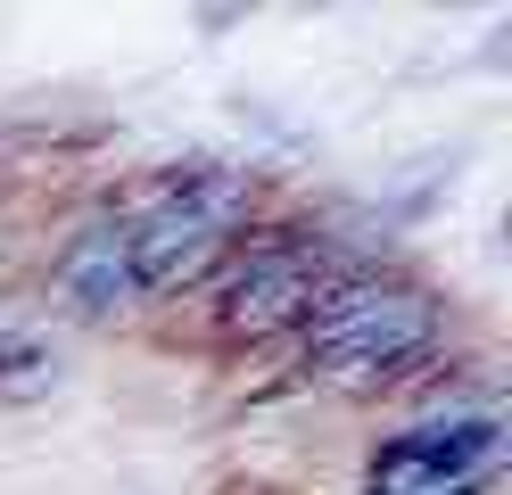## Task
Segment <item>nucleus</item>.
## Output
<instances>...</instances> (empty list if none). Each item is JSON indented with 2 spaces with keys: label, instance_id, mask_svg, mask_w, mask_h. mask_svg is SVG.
Masks as SVG:
<instances>
[{
  "label": "nucleus",
  "instance_id": "obj_1",
  "mask_svg": "<svg viewBox=\"0 0 512 495\" xmlns=\"http://www.w3.org/2000/svg\"><path fill=\"white\" fill-rule=\"evenodd\" d=\"M298 330H306V363L314 372L356 388V380H389L413 355H430L438 306L413 281H380L372 273V281H331Z\"/></svg>",
  "mask_w": 512,
  "mask_h": 495
},
{
  "label": "nucleus",
  "instance_id": "obj_2",
  "mask_svg": "<svg viewBox=\"0 0 512 495\" xmlns=\"http://www.w3.org/2000/svg\"><path fill=\"white\" fill-rule=\"evenodd\" d=\"M124 223V256H133V281L149 289H190L207 264L240 240L248 223V182L240 174H215V165H190V174L157 182Z\"/></svg>",
  "mask_w": 512,
  "mask_h": 495
},
{
  "label": "nucleus",
  "instance_id": "obj_3",
  "mask_svg": "<svg viewBox=\"0 0 512 495\" xmlns=\"http://www.w3.org/2000/svg\"><path fill=\"white\" fill-rule=\"evenodd\" d=\"M504 421L496 413H455V421H422L397 446H380L372 462V495H488L504 471Z\"/></svg>",
  "mask_w": 512,
  "mask_h": 495
},
{
  "label": "nucleus",
  "instance_id": "obj_4",
  "mask_svg": "<svg viewBox=\"0 0 512 495\" xmlns=\"http://www.w3.org/2000/svg\"><path fill=\"white\" fill-rule=\"evenodd\" d=\"M323 248L306 240H256L232 273L215 281V322L232 330V339H273V330H290L314 314V297H323Z\"/></svg>",
  "mask_w": 512,
  "mask_h": 495
},
{
  "label": "nucleus",
  "instance_id": "obj_5",
  "mask_svg": "<svg viewBox=\"0 0 512 495\" xmlns=\"http://www.w3.org/2000/svg\"><path fill=\"white\" fill-rule=\"evenodd\" d=\"M67 297L83 314H116V306H133L141 297V281H133V256H124V223L116 215H100V223H83V240L67 248Z\"/></svg>",
  "mask_w": 512,
  "mask_h": 495
},
{
  "label": "nucleus",
  "instance_id": "obj_6",
  "mask_svg": "<svg viewBox=\"0 0 512 495\" xmlns=\"http://www.w3.org/2000/svg\"><path fill=\"white\" fill-rule=\"evenodd\" d=\"M50 380V355L34 339H0V388H42Z\"/></svg>",
  "mask_w": 512,
  "mask_h": 495
}]
</instances>
